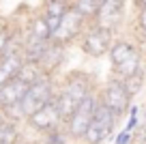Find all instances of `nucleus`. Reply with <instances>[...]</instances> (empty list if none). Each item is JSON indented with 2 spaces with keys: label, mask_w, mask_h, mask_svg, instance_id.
<instances>
[{
  "label": "nucleus",
  "mask_w": 146,
  "mask_h": 144,
  "mask_svg": "<svg viewBox=\"0 0 146 144\" xmlns=\"http://www.w3.org/2000/svg\"><path fill=\"white\" fill-rule=\"evenodd\" d=\"M95 90H99V82L95 80L92 73L84 71V69H71V71H64L58 77V93L71 97L78 105Z\"/></svg>",
  "instance_id": "f257e3e1"
},
{
  "label": "nucleus",
  "mask_w": 146,
  "mask_h": 144,
  "mask_svg": "<svg viewBox=\"0 0 146 144\" xmlns=\"http://www.w3.org/2000/svg\"><path fill=\"white\" fill-rule=\"evenodd\" d=\"M99 99L103 105H108L116 116H120L125 121L127 118L129 108L133 105V97L129 95L127 86H125L123 80L118 77H105L103 82L99 84Z\"/></svg>",
  "instance_id": "f03ea898"
},
{
  "label": "nucleus",
  "mask_w": 146,
  "mask_h": 144,
  "mask_svg": "<svg viewBox=\"0 0 146 144\" xmlns=\"http://www.w3.org/2000/svg\"><path fill=\"white\" fill-rule=\"evenodd\" d=\"M114 39H116V35L112 30H108V28H103V26H97V24H90V26L84 30V35L80 37L78 47L86 58L101 60V58L108 56Z\"/></svg>",
  "instance_id": "7ed1b4c3"
},
{
  "label": "nucleus",
  "mask_w": 146,
  "mask_h": 144,
  "mask_svg": "<svg viewBox=\"0 0 146 144\" xmlns=\"http://www.w3.org/2000/svg\"><path fill=\"white\" fill-rule=\"evenodd\" d=\"M99 101H101L99 99V90L90 93L86 99L80 101V105L75 108L73 116L64 123V131H67L71 144H80V140L84 138L86 129L92 123V116H95V110H97V105H99Z\"/></svg>",
  "instance_id": "20e7f679"
},
{
  "label": "nucleus",
  "mask_w": 146,
  "mask_h": 144,
  "mask_svg": "<svg viewBox=\"0 0 146 144\" xmlns=\"http://www.w3.org/2000/svg\"><path fill=\"white\" fill-rule=\"evenodd\" d=\"M56 93H58V77H52V75H43L36 84L28 86L26 95L22 99V110L26 114V118L30 114H35L39 108L52 103L56 99Z\"/></svg>",
  "instance_id": "39448f33"
},
{
  "label": "nucleus",
  "mask_w": 146,
  "mask_h": 144,
  "mask_svg": "<svg viewBox=\"0 0 146 144\" xmlns=\"http://www.w3.org/2000/svg\"><path fill=\"white\" fill-rule=\"evenodd\" d=\"M88 26H90V24L71 7V9L62 15V19H60L52 41H54V43H60V45H67V47H73V45H78L80 37L84 35V30H86Z\"/></svg>",
  "instance_id": "423d86ee"
},
{
  "label": "nucleus",
  "mask_w": 146,
  "mask_h": 144,
  "mask_svg": "<svg viewBox=\"0 0 146 144\" xmlns=\"http://www.w3.org/2000/svg\"><path fill=\"white\" fill-rule=\"evenodd\" d=\"M127 0H103L99 13H97L95 22L97 26H103L112 30L114 35H120L127 24Z\"/></svg>",
  "instance_id": "0eeeda50"
},
{
  "label": "nucleus",
  "mask_w": 146,
  "mask_h": 144,
  "mask_svg": "<svg viewBox=\"0 0 146 144\" xmlns=\"http://www.w3.org/2000/svg\"><path fill=\"white\" fill-rule=\"evenodd\" d=\"M24 127L28 129L30 138H39V135L47 133V131H52V129L62 127V121H60V114H58V110H56V103L52 101V103L39 108L35 114H30V116L26 118Z\"/></svg>",
  "instance_id": "6e6552de"
},
{
  "label": "nucleus",
  "mask_w": 146,
  "mask_h": 144,
  "mask_svg": "<svg viewBox=\"0 0 146 144\" xmlns=\"http://www.w3.org/2000/svg\"><path fill=\"white\" fill-rule=\"evenodd\" d=\"M69 50L67 45H60V43H54L50 41L47 50L43 52V56L39 58V67L43 69L45 75H52V77H60L62 75V69L67 67V58H69Z\"/></svg>",
  "instance_id": "1a4fd4ad"
},
{
  "label": "nucleus",
  "mask_w": 146,
  "mask_h": 144,
  "mask_svg": "<svg viewBox=\"0 0 146 144\" xmlns=\"http://www.w3.org/2000/svg\"><path fill=\"white\" fill-rule=\"evenodd\" d=\"M140 73H146V50H137L133 52L129 58H125L123 63L110 67V75L118 77V80H127V77L140 75Z\"/></svg>",
  "instance_id": "9d476101"
},
{
  "label": "nucleus",
  "mask_w": 146,
  "mask_h": 144,
  "mask_svg": "<svg viewBox=\"0 0 146 144\" xmlns=\"http://www.w3.org/2000/svg\"><path fill=\"white\" fill-rule=\"evenodd\" d=\"M69 9H71V7H67L64 2H60V0H41L39 13H41V17L47 22V26H50V30H52V37H54L62 15L67 13Z\"/></svg>",
  "instance_id": "9b49d317"
},
{
  "label": "nucleus",
  "mask_w": 146,
  "mask_h": 144,
  "mask_svg": "<svg viewBox=\"0 0 146 144\" xmlns=\"http://www.w3.org/2000/svg\"><path fill=\"white\" fill-rule=\"evenodd\" d=\"M26 90H28V86L24 84V82H19L17 77L5 82V84L0 86V110L9 108V105H13V103H19V101L24 99Z\"/></svg>",
  "instance_id": "f8f14e48"
},
{
  "label": "nucleus",
  "mask_w": 146,
  "mask_h": 144,
  "mask_svg": "<svg viewBox=\"0 0 146 144\" xmlns=\"http://www.w3.org/2000/svg\"><path fill=\"white\" fill-rule=\"evenodd\" d=\"M92 121L97 123V125L101 127V129L105 131V133L112 138V135L116 133V131L123 127V118L120 116H116L112 110L108 108V105H103L99 101V105H97V110H95V116H92Z\"/></svg>",
  "instance_id": "ddd939ff"
},
{
  "label": "nucleus",
  "mask_w": 146,
  "mask_h": 144,
  "mask_svg": "<svg viewBox=\"0 0 146 144\" xmlns=\"http://www.w3.org/2000/svg\"><path fill=\"white\" fill-rule=\"evenodd\" d=\"M127 24H129L127 35L140 45L142 50H146V9H133Z\"/></svg>",
  "instance_id": "4468645a"
},
{
  "label": "nucleus",
  "mask_w": 146,
  "mask_h": 144,
  "mask_svg": "<svg viewBox=\"0 0 146 144\" xmlns=\"http://www.w3.org/2000/svg\"><path fill=\"white\" fill-rule=\"evenodd\" d=\"M24 63H26V58H24L22 52L0 56V86L5 84V82H9V80H15Z\"/></svg>",
  "instance_id": "2eb2a0df"
},
{
  "label": "nucleus",
  "mask_w": 146,
  "mask_h": 144,
  "mask_svg": "<svg viewBox=\"0 0 146 144\" xmlns=\"http://www.w3.org/2000/svg\"><path fill=\"white\" fill-rule=\"evenodd\" d=\"M26 138V131H24V125L19 123H13L0 112V140L5 144H17Z\"/></svg>",
  "instance_id": "dca6fc26"
},
{
  "label": "nucleus",
  "mask_w": 146,
  "mask_h": 144,
  "mask_svg": "<svg viewBox=\"0 0 146 144\" xmlns=\"http://www.w3.org/2000/svg\"><path fill=\"white\" fill-rule=\"evenodd\" d=\"M50 41H41L36 37H30L24 32V45H22V54L28 63H39V58L43 56V52L47 50Z\"/></svg>",
  "instance_id": "f3484780"
},
{
  "label": "nucleus",
  "mask_w": 146,
  "mask_h": 144,
  "mask_svg": "<svg viewBox=\"0 0 146 144\" xmlns=\"http://www.w3.org/2000/svg\"><path fill=\"white\" fill-rule=\"evenodd\" d=\"M24 32L30 35V37H36V39H41V41H52V30H50V26H47V22L41 17L39 11L32 13L30 19L24 24Z\"/></svg>",
  "instance_id": "a211bd4d"
},
{
  "label": "nucleus",
  "mask_w": 146,
  "mask_h": 144,
  "mask_svg": "<svg viewBox=\"0 0 146 144\" xmlns=\"http://www.w3.org/2000/svg\"><path fill=\"white\" fill-rule=\"evenodd\" d=\"M101 5H103V0H75V2H73V9L78 11L88 24H92L95 17H97V13H99V9H101Z\"/></svg>",
  "instance_id": "6ab92c4d"
},
{
  "label": "nucleus",
  "mask_w": 146,
  "mask_h": 144,
  "mask_svg": "<svg viewBox=\"0 0 146 144\" xmlns=\"http://www.w3.org/2000/svg\"><path fill=\"white\" fill-rule=\"evenodd\" d=\"M43 75H45V73L39 67V63H28L26 60V63L22 65V69H19V73H17V80L24 82L26 86H32V84H36V82L41 80Z\"/></svg>",
  "instance_id": "aec40b11"
},
{
  "label": "nucleus",
  "mask_w": 146,
  "mask_h": 144,
  "mask_svg": "<svg viewBox=\"0 0 146 144\" xmlns=\"http://www.w3.org/2000/svg\"><path fill=\"white\" fill-rule=\"evenodd\" d=\"M54 103H56V110H58V114H60V121H62V125L73 116V112H75V108H78V103H75L71 97L62 95V93H56Z\"/></svg>",
  "instance_id": "412c9836"
},
{
  "label": "nucleus",
  "mask_w": 146,
  "mask_h": 144,
  "mask_svg": "<svg viewBox=\"0 0 146 144\" xmlns=\"http://www.w3.org/2000/svg\"><path fill=\"white\" fill-rule=\"evenodd\" d=\"M108 140H110V135L105 133L95 121H92L90 127L86 129V133H84V138L80 140V144H105Z\"/></svg>",
  "instance_id": "4be33fe9"
},
{
  "label": "nucleus",
  "mask_w": 146,
  "mask_h": 144,
  "mask_svg": "<svg viewBox=\"0 0 146 144\" xmlns=\"http://www.w3.org/2000/svg\"><path fill=\"white\" fill-rule=\"evenodd\" d=\"M36 140H39V144H71L67 131H64V125L58 127V129L47 131V133H43V135H39Z\"/></svg>",
  "instance_id": "5701e85b"
},
{
  "label": "nucleus",
  "mask_w": 146,
  "mask_h": 144,
  "mask_svg": "<svg viewBox=\"0 0 146 144\" xmlns=\"http://www.w3.org/2000/svg\"><path fill=\"white\" fill-rule=\"evenodd\" d=\"M125 86H127L129 95H131L133 99H135L137 95L142 93V90L146 88V73H140V75H133V77H127V80H123Z\"/></svg>",
  "instance_id": "b1692460"
},
{
  "label": "nucleus",
  "mask_w": 146,
  "mask_h": 144,
  "mask_svg": "<svg viewBox=\"0 0 146 144\" xmlns=\"http://www.w3.org/2000/svg\"><path fill=\"white\" fill-rule=\"evenodd\" d=\"M137 127H140V105L137 103H133L131 108H129V112H127V118H125V123H123V127L120 129H125V131H135Z\"/></svg>",
  "instance_id": "393cba45"
},
{
  "label": "nucleus",
  "mask_w": 146,
  "mask_h": 144,
  "mask_svg": "<svg viewBox=\"0 0 146 144\" xmlns=\"http://www.w3.org/2000/svg\"><path fill=\"white\" fill-rule=\"evenodd\" d=\"M0 112L5 114L9 121H13V123H19V125L26 123V114H24V110H22V101H19V103L9 105V108H5V110H0Z\"/></svg>",
  "instance_id": "a878e982"
},
{
  "label": "nucleus",
  "mask_w": 146,
  "mask_h": 144,
  "mask_svg": "<svg viewBox=\"0 0 146 144\" xmlns=\"http://www.w3.org/2000/svg\"><path fill=\"white\" fill-rule=\"evenodd\" d=\"M131 142H133V133H131V131L118 129L114 133V144H131Z\"/></svg>",
  "instance_id": "bb28decb"
},
{
  "label": "nucleus",
  "mask_w": 146,
  "mask_h": 144,
  "mask_svg": "<svg viewBox=\"0 0 146 144\" xmlns=\"http://www.w3.org/2000/svg\"><path fill=\"white\" fill-rule=\"evenodd\" d=\"M131 144H146V123H140V127L133 131V142Z\"/></svg>",
  "instance_id": "cd10ccee"
},
{
  "label": "nucleus",
  "mask_w": 146,
  "mask_h": 144,
  "mask_svg": "<svg viewBox=\"0 0 146 144\" xmlns=\"http://www.w3.org/2000/svg\"><path fill=\"white\" fill-rule=\"evenodd\" d=\"M131 7L133 9H146V0H131Z\"/></svg>",
  "instance_id": "c85d7f7f"
},
{
  "label": "nucleus",
  "mask_w": 146,
  "mask_h": 144,
  "mask_svg": "<svg viewBox=\"0 0 146 144\" xmlns=\"http://www.w3.org/2000/svg\"><path fill=\"white\" fill-rule=\"evenodd\" d=\"M140 123H146V99H144V103H142V108H140Z\"/></svg>",
  "instance_id": "c756f323"
},
{
  "label": "nucleus",
  "mask_w": 146,
  "mask_h": 144,
  "mask_svg": "<svg viewBox=\"0 0 146 144\" xmlns=\"http://www.w3.org/2000/svg\"><path fill=\"white\" fill-rule=\"evenodd\" d=\"M17 144H39V140H36V138H28V135H26V138H24L22 142H17Z\"/></svg>",
  "instance_id": "7c9ffc66"
},
{
  "label": "nucleus",
  "mask_w": 146,
  "mask_h": 144,
  "mask_svg": "<svg viewBox=\"0 0 146 144\" xmlns=\"http://www.w3.org/2000/svg\"><path fill=\"white\" fill-rule=\"evenodd\" d=\"M60 2H64L67 7H73V2H75V0H60Z\"/></svg>",
  "instance_id": "2f4dec72"
},
{
  "label": "nucleus",
  "mask_w": 146,
  "mask_h": 144,
  "mask_svg": "<svg viewBox=\"0 0 146 144\" xmlns=\"http://www.w3.org/2000/svg\"><path fill=\"white\" fill-rule=\"evenodd\" d=\"M0 144H5V142H2V140H0Z\"/></svg>",
  "instance_id": "473e14b6"
}]
</instances>
